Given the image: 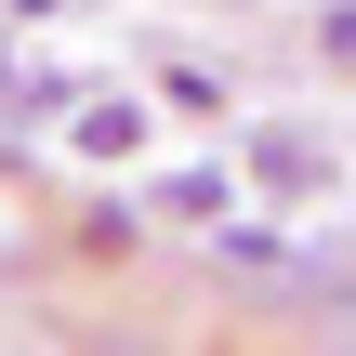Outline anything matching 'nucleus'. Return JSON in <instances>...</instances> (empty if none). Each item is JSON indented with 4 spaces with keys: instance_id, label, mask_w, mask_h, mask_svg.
Returning <instances> with one entry per match:
<instances>
[{
    "instance_id": "1",
    "label": "nucleus",
    "mask_w": 356,
    "mask_h": 356,
    "mask_svg": "<svg viewBox=\"0 0 356 356\" xmlns=\"http://www.w3.org/2000/svg\"><path fill=\"white\" fill-rule=\"evenodd\" d=\"M66 145H79V159H132V145H145V106H132V92H66Z\"/></svg>"
},
{
    "instance_id": "2",
    "label": "nucleus",
    "mask_w": 356,
    "mask_h": 356,
    "mask_svg": "<svg viewBox=\"0 0 356 356\" xmlns=\"http://www.w3.org/2000/svg\"><path fill=\"white\" fill-rule=\"evenodd\" d=\"M251 172H264L277 198H317V185H330V145H317V132H264V145H251Z\"/></svg>"
},
{
    "instance_id": "3",
    "label": "nucleus",
    "mask_w": 356,
    "mask_h": 356,
    "mask_svg": "<svg viewBox=\"0 0 356 356\" xmlns=\"http://www.w3.org/2000/svg\"><path fill=\"white\" fill-rule=\"evenodd\" d=\"M66 92H79L66 66H13V53H0V106H13V119H66Z\"/></svg>"
},
{
    "instance_id": "4",
    "label": "nucleus",
    "mask_w": 356,
    "mask_h": 356,
    "mask_svg": "<svg viewBox=\"0 0 356 356\" xmlns=\"http://www.w3.org/2000/svg\"><path fill=\"white\" fill-rule=\"evenodd\" d=\"M211 251H225V264H251V277H304V251H291L277 225H211Z\"/></svg>"
},
{
    "instance_id": "5",
    "label": "nucleus",
    "mask_w": 356,
    "mask_h": 356,
    "mask_svg": "<svg viewBox=\"0 0 356 356\" xmlns=\"http://www.w3.org/2000/svg\"><path fill=\"white\" fill-rule=\"evenodd\" d=\"M159 211H185V225H198V211H225V172H172V185H159Z\"/></svg>"
},
{
    "instance_id": "6",
    "label": "nucleus",
    "mask_w": 356,
    "mask_h": 356,
    "mask_svg": "<svg viewBox=\"0 0 356 356\" xmlns=\"http://www.w3.org/2000/svg\"><path fill=\"white\" fill-rule=\"evenodd\" d=\"M317 53H330V66H356V0H343V13H317Z\"/></svg>"
}]
</instances>
